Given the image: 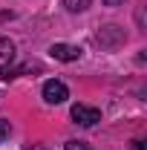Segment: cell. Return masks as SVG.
I'll list each match as a JSON object with an SVG mask.
<instances>
[{
    "instance_id": "9c48e42d",
    "label": "cell",
    "mask_w": 147,
    "mask_h": 150,
    "mask_svg": "<svg viewBox=\"0 0 147 150\" xmlns=\"http://www.w3.org/2000/svg\"><path fill=\"white\" fill-rule=\"evenodd\" d=\"M133 150H144V142H141V139H136V142H133Z\"/></svg>"
},
{
    "instance_id": "8992f818",
    "label": "cell",
    "mask_w": 147,
    "mask_h": 150,
    "mask_svg": "<svg viewBox=\"0 0 147 150\" xmlns=\"http://www.w3.org/2000/svg\"><path fill=\"white\" fill-rule=\"evenodd\" d=\"M92 0H64V6H66V12H72V15H78V12H87L90 9Z\"/></svg>"
},
{
    "instance_id": "ba28073f",
    "label": "cell",
    "mask_w": 147,
    "mask_h": 150,
    "mask_svg": "<svg viewBox=\"0 0 147 150\" xmlns=\"http://www.w3.org/2000/svg\"><path fill=\"white\" fill-rule=\"evenodd\" d=\"M9 133H12V124H9L6 118H0V142H3V139H9Z\"/></svg>"
},
{
    "instance_id": "7a4b0ae2",
    "label": "cell",
    "mask_w": 147,
    "mask_h": 150,
    "mask_svg": "<svg viewBox=\"0 0 147 150\" xmlns=\"http://www.w3.org/2000/svg\"><path fill=\"white\" fill-rule=\"evenodd\" d=\"M127 40L124 35V29H118V26H104L98 35H95V43H101L104 49H115V46H121Z\"/></svg>"
},
{
    "instance_id": "6da1fadb",
    "label": "cell",
    "mask_w": 147,
    "mask_h": 150,
    "mask_svg": "<svg viewBox=\"0 0 147 150\" xmlns=\"http://www.w3.org/2000/svg\"><path fill=\"white\" fill-rule=\"evenodd\" d=\"M69 115H72L75 124H81V127H92V124L101 121V110L98 107H90V104H72Z\"/></svg>"
},
{
    "instance_id": "3957f363",
    "label": "cell",
    "mask_w": 147,
    "mask_h": 150,
    "mask_svg": "<svg viewBox=\"0 0 147 150\" xmlns=\"http://www.w3.org/2000/svg\"><path fill=\"white\" fill-rule=\"evenodd\" d=\"M66 98H69V90H66L64 81H55V78H52V81L43 84V101H46V104H64Z\"/></svg>"
},
{
    "instance_id": "277c9868",
    "label": "cell",
    "mask_w": 147,
    "mask_h": 150,
    "mask_svg": "<svg viewBox=\"0 0 147 150\" xmlns=\"http://www.w3.org/2000/svg\"><path fill=\"white\" fill-rule=\"evenodd\" d=\"M49 55L55 58V61L69 64V61H78V58H81V46H72V43H52V46H49Z\"/></svg>"
},
{
    "instance_id": "5b68a950",
    "label": "cell",
    "mask_w": 147,
    "mask_h": 150,
    "mask_svg": "<svg viewBox=\"0 0 147 150\" xmlns=\"http://www.w3.org/2000/svg\"><path fill=\"white\" fill-rule=\"evenodd\" d=\"M12 61H15V43L9 38H0V78H9Z\"/></svg>"
},
{
    "instance_id": "30bf717a",
    "label": "cell",
    "mask_w": 147,
    "mask_h": 150,
    "mask_svg": "<svg viewBox=\"0 0 147 150\" xmlns=\"http://www.w3.org/2000/svg\"><path fill=\"white\" fill-rule=\"evenodd\" d=\"M115 3H121V0H107V6H115Z\"/></svg>"
},
{
    "instance_id": "52a82bcc",
    "label": "cell",
    "mask_w": 147,
    "mask_h": 150,
    "mask_svg": "<svg viewBox=\"0 0 147 150\" xmlns=\"http://www.w3.org/2000/svg\"><path fill=\"white\" fill-rule=\"evenodd\" d=\"M64 150H92L87 142H78V139H72V142H66L64 144Z\"/></svg>"
}]
</instances>
